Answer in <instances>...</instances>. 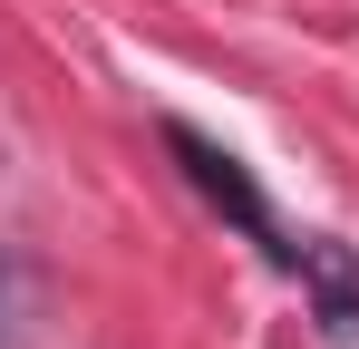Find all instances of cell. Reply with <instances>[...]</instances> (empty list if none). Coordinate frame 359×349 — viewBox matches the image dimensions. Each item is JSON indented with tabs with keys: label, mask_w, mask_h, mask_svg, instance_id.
<instances>
[{
	"label": "cell",
	"mask_w": 359,
	"mask_h": 349,
	"mask_svg": "<svg viewBox=\"0 0 359 349\" xmlns=\"http://www.w3.org/2000/svg\"><path fill=\"white\" fill-rule=\"evenodd\" d=\"M165 146H175V165L194 174V194H204V204H224V214H233L243 233H262V242H272V252H282V262H301L292 242H282V233H272V204H262V184H252V174H243L233 156H224V146H214V136H194V126H165Z\"/></svg>",
	"instance_id": "cell-1"
}]
</instances>
